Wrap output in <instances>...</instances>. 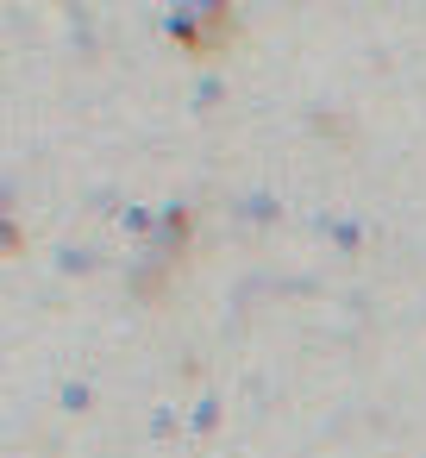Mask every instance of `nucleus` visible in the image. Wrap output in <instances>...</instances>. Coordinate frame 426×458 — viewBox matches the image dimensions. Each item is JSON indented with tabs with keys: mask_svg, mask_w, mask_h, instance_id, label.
<instances>
[{
	"mask_svg": "<svg viewBox=\"0 0 426 458\" xmlns=\"http://www.w3.org/2000/svg\"><path fill=\"white\" fill-rule=\"evenodd\" d=\"M63 270H95V251H82V245H70V251H63Z\"/></svg>",
	"mask_w": 426,
	"mask_h": 458,
	"instance_id": "obj_1",
	"label": "nucleus"
}]
</instances>
